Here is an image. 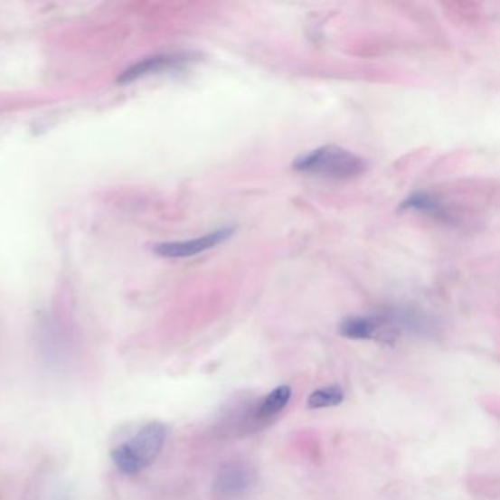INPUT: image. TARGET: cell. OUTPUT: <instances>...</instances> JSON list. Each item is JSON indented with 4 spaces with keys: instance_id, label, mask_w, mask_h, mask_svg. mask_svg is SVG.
Instances as JSON below:
<instances>
[{
    "instance_id": "obj_5",
    "label": "cell",
    "mask_w": 500,
    "mask_h": 500,
    "mask_svg": "<svg viewBox=\"0 0 500 500\" xmlns=\"http://www.w3.org/2000/svg\"><path fill=\"white\" fill-rule=\"evenodd\" d=\"M235 228H223L207 233L197 240L179 241V242H164V244L156 245L155 252L167 259H185V257L197 256L200 252L213 249L216 245H221L226 240L232 237Z\"/></svg>"
},
{
    "instance_id": "obj_4",
    "label": "cell",
    "mask_w": 500,
    "mask_h": 500,
    "mask_svg": "<svg viewBox=\"0 0 500 500\" xmlns=\"http://www.w3.org/2000/svg\"><path fill=\"white\" fill-rule=\"evenodd\" d=\"M396 332H398V325L395 318L392 317L357 316V317L345 318L339 326V334L354 341H369V339L389 341L395 337Z\"/></svg>"
},
{
    "instance_id": "obj_7",
    "label": "cell",
    "mask_w": 500,
    "mask_h": 500,
    "mask_svg": "<svg viewBox=\"0 0 500 500\" xmlns=\"http://www.w3.org/2000/svg\"><path fill=\"white\" fill-rule=\"evenodd\" d=\"M291 398V386L280 384L278 388L273 389L270 393L263 396L260 401H257L256 408L252 410L249 417L256 423H266L269 420L275 419L276 415H279L288 407Z\"/></svg>"
},
{
    "instance_id": "obj_2",
    "label": "cell",
    "mask_w": 500,
    "mask_h": 500,
    "mask_svg": "<svg viewBox=\"0 0 500 500\" xmlns=\"http://www.w3.org/2000/svg\"><path fill=\"white\" fill-rule=\"evenodd\" d=\"M364 160L360 156L337 146H325L301 155L294 160L295 171L320 175L327 178H354L365 171Z\"/></svg>"
},
{
    "instance_id": "obj_8",
    "label": "cell",
    "mask_w": 500,
    "mask_h": 500,
    "mask_svg": "<svg viewBox=\"0 0 500 500\" xmlns=\"http://www.w3.org/2000/svg\"><path fill=\"white\" fill-rule=\"evenodd\" d=\"M345 400V392L337 384H330L326 388L316 389L311 392L308 400H307V408L310 410H323V408H332L341 405Z\"/></svg>"
},
{
    "instance_id": "obj_9",
    "label": "cell",
    "mask_w": 500,
    "mask_h": 500,
    "mask_svg": "<svg viewBox=\"0 0 500 500\" xmlns=\"http://www.w3.org/2000/svg\"><path fill=\"white\" fill-rule=\"evenodd\" d=\"M401 210H419V212L440 214V216L445 213L442 204L430 195L424 194V193H419V194H412L411 197L405 198L402 204H401Z\"/></svg>"
},
{
    "instance_id": "obj_6",
    "label": "cell",
    "mask_w": 500,
    "mask_h": 500,
    "mask_svg": "<svg viewBox=\"0 0 500 500\" xmlns=\"http://www.w3.org/2000/svg\"><path fill=\"white\" fill-rule=\"evenodd\" d=\"M190 61H193V56L186 55V53L155 56V58L144 59L141 62L136 63V65L125 71L124 74L118 78V82H119V84H127V82L134 81L137 78L144 77V75L169 70V68L183 65V63L190 62Z\"/></svg>"
},
{
    "instance_id": "obj_3",
    "label": "cell",
    "mask_w": 500,
    "mask_h": 500,
    "mask_svg": "<svg viewBox=\"0 0 500 500\" xmlns=\"http://www.w3.org/2000/svg\"><path fill=\"white\" fill-rule=\"evenodd\" d=\"M257 486L256 469L244 461L226 462L219 468L213 483L219 500H240L249 496Z\"/></svg>"
},
{
    "instance_id": "obj_1",
    "label": "cell",
    "mask_w": 500,
    "mask_h": 500,
    "mask_svg": "<svg viewBox=\"0 0 500 500\" xmlns=\"http://www.w3.org/2000/svg\"><path fill=\"white\" fill-rule=\"evenodd\" d=\"M169 436V426L155 420L141 427L132 438L115 446L110 458L119 473L124 476H138L152 467L160 457Z\"/></svg>"
}]
</instances>
